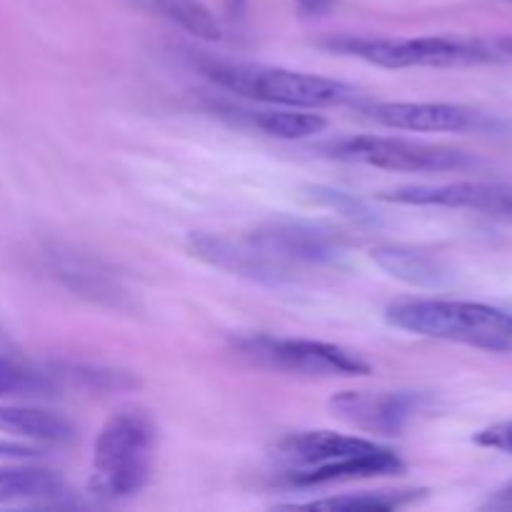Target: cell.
I'll use <instances>...</instances> for the list:
<instances>
[{"mask_svg":"<svg viewBox=\"0 0 512 512\" xmlns=\"http://www.w3.org/2000/svg\"><path fill=\"white\" fill-rule=\"evenodd\" d=\"M163 5L165 13L175 20L178 25H183L188 33L198 35L205 40H218L220 38V25L218 20L210 15V10L205 5H200L198 0H158Z\"/></svg>","mask_w":512,"mask_h":512,"instance_id":"20","label":"cell"},{"mask_svg":"<svg viewBox=\"0 0 512 512\" xmlns=\"http://www.w3.org/2000/svg\"><path fill=\"white\" fill-rule=\"evenodd\" d=\"M418 405V395L365 393V390H345L330 400V408L340 420L370 435H400Z\"/></svg>","mask_w":512,"mask_h":512,"instance_id":"10","label":"cell"},{"mask_svg":"<svg viewBox=\"0 0 512 512\" xmlns=\"http://www.w3.org/2000/svg\"><path fill=\"white\" fill-rule=\"evenodd\" d=\"M55 388V378L45 370L13 358H0V400L43 398Z\"/></svg>","mask_w":512,"mask_h":512,"instance_id":"18","label":"cell"},{"mask_svg":"<svg viewBox=\"0 0 512 512\" xmlns=\"http://www.w3.org/2000/svg\"><path fill=\"white\" fill-rule=\"evenodd\" d=\"M333 3L335 0H295L300 13L308 15V18H320V15H325L333 8Z\"/></svg>","mask_w":512,"mask_h":512,"instance_id":"22","label":"cell"},{"mask_svg":"<svg viewBox=\"0 0 512 512\" xmlns=\"http://www.w3.org/2000/svg\"><path fill=\"white\" fill-rule=\"evenodd\" d=\"M250 123L263 130L270 138L280 140H305L323 133L328 120L320 113H303V108H283V110H253Z\"/></svg>","mask_w":512,"mask_h":512,"instance_id":"15","label":"cell"},{"mask_svg":"<svg viewBox=\"0 0 512 512\" xmlns=\"http://www.w3.org/2000/svg\"><path fill=\"white\" fill-rule=\"evenodd\" d=\"M500 50H505V53H510L512 55V38H508V40H500Z\"/></svg>","mask_w":512,"mask_h":512,"instance_id":"25","label":"cell"},{"mask_svg":"<svg viewBox=\"0 0 512 512\" xmlns=\"http://www.w3.org/2000/svg\"><path fill=\"white\" fill-rule=\"evenodd\" d=\"M388 323L405 333L488 353H512V313L485 303L408 298L388 308Z\"/></svg>","mask_w":512,"mask_h":512,"instance_id":"2","label":"cell"},{"mask_svg":"<svg viewBox=\"0 0 512 512\" xmlns=\"http://www.w3.org/2000/svg\"><path fill=\"white\" fill-rule=\"evenodd\" d=\"M323 150L328 158L340 163L400 170V173H445V170L470 168L475 163L460 150L415 143L408 138H388V135H355V138L333 140L323 145Z\"/></svg>","mask_w":512,"mask_h":512,"instance_id":"7","label":"cell"},{"mask_svg":"<svg viewBox=\"0 0 512 512\" xmlns=\"http://www.w3.org/2000/svg\"><path fill=\"white\" fill-rule=\"evenodd\" d=\"M235 5V10H243L245 8V0H230Z\"/></svg>","mask_w":512,"mask_h":512,"instance_id":"26","label":"cell"},{"mask_svg":"<svg viewBox=\"0 0 512 512\" xmlns=\"http://www.w3.org/2000/svg\"><path fill=\"white\" fill-rule=\"evenodd\" d=\"M0 430L45 445H65L75 438V428L63 415L23 405H0Z\"/></svg>","mask_w":512,"mask_h":512,"instance_id":"13","label":"cell"},{"mask_svg":"<svg viewBox=\"0 0 512 512\" xmlns=\"http://www.w3.org/2000/svg\"><path fill=\"white\" fill-rule=\"evenodd\" d=\"M158 433L148 415L125 410L100 428L90 460L88 490L100 500L118 503L138 495L153 470Z\"/></svg>","mask_w":512,"mask_h":512,"instance_id":"3","label":"cell"},{"mask_svg":"<svg viewBox=\"0 0 512 512\" xmlns=\"http://www.w3.org/2000/svg\"><path fill=\"white\" fill-rule=\"evenodd\" d=\"M55 273H58L60 278H63V283L68 285L70 290H75L78 295H88L90 300H98V303H123L125 290L120 288L118 280L110 278V275L105 273V270H100L93 260H85L68 253L65 258L58 260Z\"/></svg>","mask_w":512,"mask_h":512,"instance_id":"14","label":"cell"},{"mask_svg":"<svg viewBox=\"0 0 512 512\" xmlns=\"http://www.w3.org/2000/svg\"><path fill=\"white\" fill-rule=\"evenodd\" d=\"M190 250L200 260L213 265V268H220L233 275H243V278L258 280V283H283L285 273H288L285 265L260 253L248 240L238 245L228 238H220V235L195 233L190 235Z\"/></svg>","mask_w":512,"mask_h":512,"instance_id":"12","label":"cell"},{"mask_svg":"<svg viewBox=\"0 0 512 512\" xmlns=\"http://www.w3.org/2000/svg\"><path fill=\"white\" fill-rule=\"evenodd\" d=\"M280 475L293 488L383 478L403 473V460L390 448L360 435L308 430L280 440L273 453Z\"/></svg>","mask_w":512,"mask_h":512,"instance_id":"1","label":"cell"},{"mask_svg":"<svg viewBox=\"0 0 512 512\" xmlns=\"http://www.w3.org/2000/svg\"><path fill=\"white\" fill-rule=\"evenodd\" d=\"M500 503H505V505H512V488L503 490V495H500Z\"/></svg>","mask_w":512,"mask_h":512,"instance_id":"24","label":"cell"},{"mask_svg":"<svg viewBox=\"0 0 512 512\" xmlns=\"http://www.w3.org/2000/svg\"><path fill=\"white\" fill-rule=\"evenodd\" d=\"M415 495L410 493H358L338 495V498L310 500V503L285 505L290 510H390L410 503Z\"/></svg>","mask_w":512,"mask_h":512,"instance_id":"19","label":"cell"},{"mask_svg":"<svg viewBox=\"0 0 512 512\" xmlns=\"http://www.w3.org/2000/svg\"><path fill=\"white\" fill-rule=\"evenodd\" d=\"M330 50L365 60L370 65L388 70L403 68H458L495 60L493 50L478 43H465L455 38H343L328 40Z\"/></svg>","mask_w":512,"mask_h":512,"instance_id":"5","label":"cell"},{"mask_svg":"<svg viewBox=\"0 0 512 512\" xmlns=\"http://www.w3.org/2000/svg\"><path fill=\"white\" fill-rule=\"evenodd\" d=\"M388 203L420 205V208L478 210L488 215L512 218V185L508 183H445V185H408L380 195Z\"/></svg>","mask_w":512,"mask_h":512,"instance_id":"8","label":"cell"},{"mask_svg":"<svg viewBox=\"0 0 512 512\" xmlns=\"http://www.w3.org/2000/svg\"><path fill=\"white\" fill-rule=\"evenodd\" d=\"M235 350L250 365L275 373L305 375V378H358L370 373V363H365L360 355L323 340L255 335V338L238 340Z\"/></svg>","mask_w":512,"mask_h":512,"instance_id":"6","label":"cell"},{"mask_svg":"<svg viewBox=\"0 0 512 512\" xmlns=\"http://www.w3.org/2000/svg\"><path fill=\"white\" fill-rule=\"evenodd\" d=\"M473 440L480 445V448L500 450V453L512 455V420L510 423H498L480 430V433H475Z\"/></svg>","mask_w":512,"mask_h":512,"instance_id":"21","label":"cell"},{"mask_svg":"<svg viewBox=\"0 0 512 512\" xmlns=\"http://www.w3.org/2000/svg\"><path fill=\"white\" fill-rule=\"evenodd\" d=\"M373 258L378 260L380 268L410 285H435L443 278L438 263L423 250L390 245V248L373 250Z\"/></svg>","mask_w":512,"mask_h":512,"instance_id":"16","label":"cell"},{"mask_svg":"<svg viewBox=\"0 0 512 512\" xmlns=\"http://www.w3.org/2000/svg\"><path fill=\"white\" fill-rule=\"evenodd\" d=\"M368 115L385 128L410 133H475L490 125L478 110L453 103H375L368 108Z\"/></svg>","mask_w":512,"mask_h":512,"instance_id":"9","label":"cell"},{"mask_svg":"<svg viewBox=\"0 0 512 512\" xmlns=\"http://www.w3.org/2000/svg\"><path fill=\"white\" fill-rule=\"evenodd\" d=\"M58 490V478L48 470L0 468V503L50 498V495H58Z\"/></svg>","mask_w":512,"mask_h":512,"instance_id":"17","label":"cell"},{"mask_svg":"<svg viewBox=\"0 0 512 512\" xmlns=\"http://www.w3.org/2000/svg\"><path fill=\"white\" fill-rule=\"evenodd\" d=\"M33 455H38V450L28 448V445L5 443V440H0V458H5V460H23V458H33Z\"/></svg>","mask_w":512,"mask_h":512,"instance_id":"23","label":"cell"},{"mask_svg":"<svg viewBox=\"0 0 512 512\" xmlns=\"http://www.w3.org/2000/svg\"><path fill=\"white\" fill-rule=\"evenodd\" d=\"M260 253L288 263H328L338 255V240L325 230L303 223H273L268 228L255 230L248 238Z\"/></svg>","mask_w":512,"mask_h":512,"instance_id":"11","label":"cell"},{"mask_svg":"<svg viewBox=\"0 0 512 512\" xmlns=\"http://www.w3.org/2000/svg\"><path fill=\"white\" fill-rule=\"evenodd\" d=\"M203 75L230 93L283 108H333L350 103L358 95V90L343 80L270 65L208 60L203 63Z\"/></svg>","mask_w":512,"mask_h":512,"instance_id":"4","label":"cell"}]
</instances>
